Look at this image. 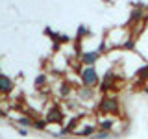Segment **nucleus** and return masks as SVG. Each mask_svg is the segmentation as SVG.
<instances>
[{
	"label": "nucleus",
	"instance_id": "nucleus-1",
	"mask_svg": "<svg viewBox=\"0 0 148 139\" xmlns=\"http://www.w3.org/2000/svg\"><path fill=\"white\" fill-rule=\"evenodd\" d=\"M11 89V82L6 76H0V91H9Z\"/></svg>",
	"mask_w": 148,
	"mask_h": 139
},
{
	"label": "nucleus",
	"instance_id": "nucleus-2",
	"mask_svg": "<svg viewBox=\"0 0 148 139\" xmlns=\"http://www.w3.org/2000/svg\"><path fill=\"white\" fill-rule=\"evenodd\" d=\"M83 80L87 83H92L95 82V71H92V69H87V71L83 72Z\"/></svg>",
	"mask_w": 148,
	"mask_h": 139
}]
</instances>
